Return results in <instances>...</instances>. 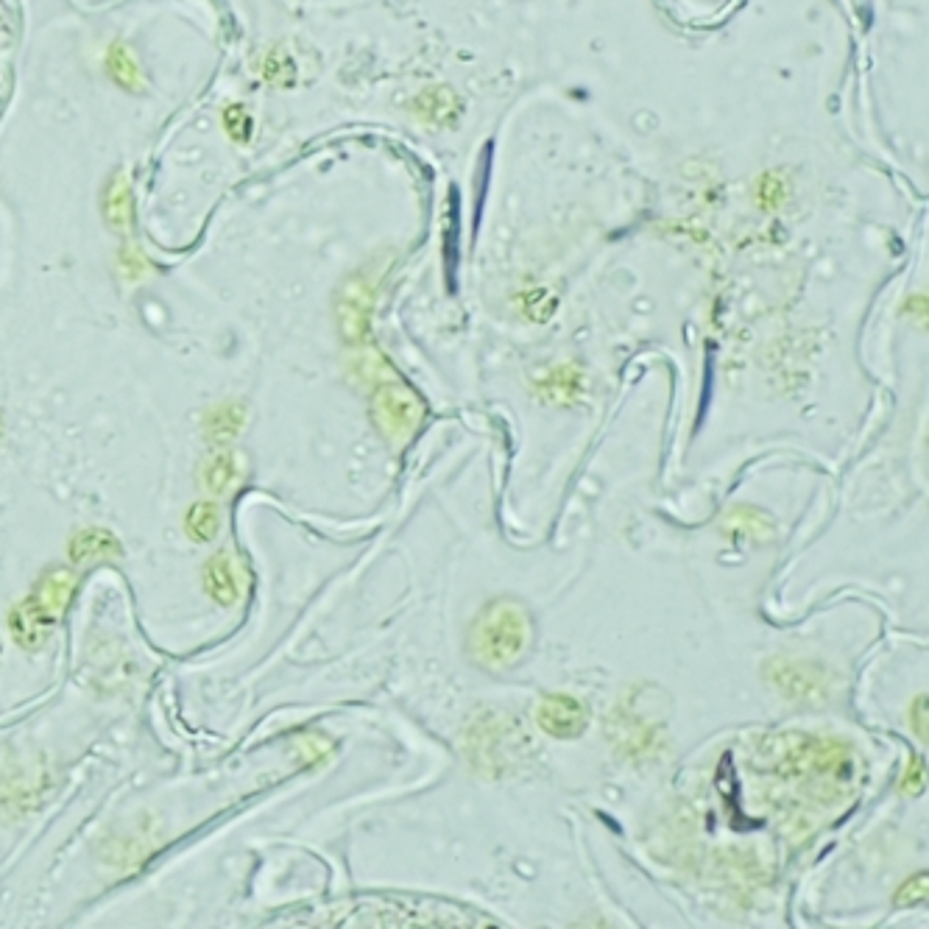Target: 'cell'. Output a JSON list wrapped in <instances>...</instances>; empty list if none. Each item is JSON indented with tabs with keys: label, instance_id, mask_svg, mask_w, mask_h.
I'll return each mask as SVG.
<instances>
[{
	"label": "cell",
	"instance_id": "12",
	"mask_svg": "<svg viewBox=\"0 0 929 929\" xmlns=\"http://www.w3.org/2000/svg\"><path fill=\"white\" fill-rule=\"evenodd\" d=\"M927 896V874L910 879V885L902 890V896L896 899V904H916Z\"/></svg>",
	"mask_w": 929,
	"mask_h": 929
},
{
	"label": "cell",
	"instance_id": "1",
	"mask_svg": "<svg viewBox=\"0 0 929 929\" xmlns=\"http://www.w3.org/2000/svg\"><path fill=\"white\" fill-rule=\"evenodd\" d=\"M73 586H76V578L67 570L51 572V575L42 578L40 586L34 589V595L12 611L9 625H12L14 642L20 648H28V651L42 648V642L48 639L59 614L65 611L67 600L73 595Z\"/></svg>",
	"mask_w": 929,
	"mask_h": 929
},
{
	"label": "cell",
	"instance_id": "9",
	"mask_svg": "<svg viewBox=\"0 0 929 929\" xmlns=\"http://www.w3.org/2000/svg\"><path fill=\"white\" fill-rule=\"evenodd\" d=\"M185 528L196 542H210L218 533V508L213 503L193 505L185 519Z\"/></svg>",
	"mask_w": 929,
	"mask_h": 929
},
{
	"label": "cell",
	"instance_id": "2",
	"mask_svg": "<svg viewBox=\"0 0 929 929\" xmlns=\"http://www.w3.org/2000/svg\"><path fill=\"white\" fill-rule=\"evenodd\" d=\"M525 645V617L511 603H492L478 617L475 651L483 662L505 664L517 659Z\"/></svg>",
	"mask_w": 929,
	"mask_h": 929
},
{
	"label": "cell",
	"instance_id": "6",
	"mask_svg": "<svg viewBox=\"0 0 929 929\" xmlns=\"http://www.w3.org/2000/svg\"><path fill=\"white\" fill-rule=\"evenodd\" d=\"M240 425H243V408H240L238 402H229V405H221V408H215L207 416L204 430H207V438L213 444H229L232 438L238 436Z\"/></svg>",
	"mask_w": 929,
	"mask_h": 929
},
{
	"label": "cell",
	"instance_id": "10",
	"mask_svg": "<svg viewBox=\"0 0 929 929\" xmlns=\"http://www.w3.org/2000/svg\"><path fill=\"white\" fill-rule=\"evenodd\" d=\"M235 458L229 455V452H221V455H215L210 466L204 469V483L210 486V492L221 494L226 492L229 486H232V480H235Z\"/></svg>",
	"mask_w": 929,
	"mask_h": 929
},
{
	"label": "cell",
	"instance_id": "7",
	"mask_svg": "<svg viewBox=\"0 0 929 929\" xmlns=\"http://www.w3.org/2000/svg\"><path fill=\"white\" fill-rule=\"evenodd\" d=\"M107 70L112 81L123 87V90H129V93H137L140 87H143V76H140V65L134 62V56L123 48V45H112L107 54Z\"/></svg>",
	"mask_w": 929,
	"mask_h": 929
},
{
	"label": "cell",
	"instance_id": "5",
	"mask_svg": "<svg viewBox=\"0 0 929 929\" xmlns=\"http://www.w3.org/2000/svg\"><path fill=\"white\" fill-rule=\"evenodd\" d=\"M204 581H207V592H210L221 606H229V603L238 600V578H235V570H232V561H229L224 553L210 558V564H207V570H204Z\"/></svg>",
	"mask_w": 929,
	"mask_h": 929
},
{
	"label": "cell",
	"instance_id": "4",
	"mask_svg": "<svg viewBox=\"0 0 929 929\" xmlns=\"http://www.w3.org/2000/svg\"><path fill=\"white\" fill-rule=\"evenodd\" d=\"M120 556V545L118 539L107 531H81L73 536V542H70V558L76 561V564H84V561H101V558H115Z\"/></svg>",
	"mask_w": 929,
	"mask_h": 929
},
{
	"label": "cell",
	"instance_id": "11",
	"mask_svg": "<svg viewBox=\"0 0 929 929\" xmlns=\"http://www.w3.org/2000/svg\"><path fill=\"white\" fill-rule=\"evenodd\" d=\"M224 126H226V132L232 134L238 143H246V140H249V134H252V118H249V112H246L243 107L226 109Z\"/></svg>",
	"mask_w": 929,
	"mask_h": 929
},
{
	"label": "cell",
	"instance_id": "8",
	"mask_svg": "<svg viewBox=\"0 0 929 929\" xmlns=\"http://www.w3.org/2000/svg\"><path fill=\"white\" fill-rule=\"evenodd\" d=\"M104 215L112 226H129L132 221V193H129V182L126 176L112 179L107 187V196H104Z\"/></svg>",
	"mask_w": 929,
	"mask_h": 929
},
{
	"label": "cell",
	"instance_id": "3",
	"mask_svg": "<svg viewBox=\"0 0 929 929\" xmlns=\"http://www.w3.org/2000/svg\"><path fill=\"white\" fill-rule=\"evenodd\" d=\"M536 720L547 734L572 740L586 729V706L578 704L570 695H547L539 706Z\"/></svg>",
	"mask_w": 929,
	"mask_h": 929
}]
</instances>
